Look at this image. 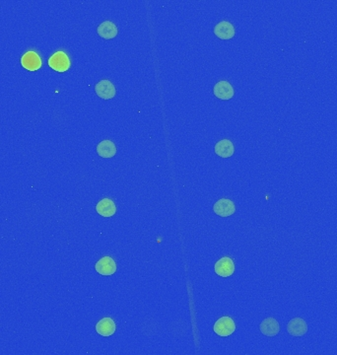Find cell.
Returning <instances> with one entry per match:
<instances>
[{"mask_svg":"<svg viewBox=\"0 0 337 355\" xmlns=\"http://www.w3.org/2000/svg\"><path fill=\"white\" fill-rule=\"evenodd\" d=\"M48 65L55 71L64 72L70 67V59L64 51H56L49 57Z\"/></svg>","mask_w":337,"mask_h":355,"instance_id":"1","label":"cell"},{"mask_svg":"<svg viewBox=\"0 0 337 355\" xmlns=\"http://www.w3.org/2000/svg\"><path fill=\"white\" fill-rule=\"evenodd\" d=\"M235 331V322L230 317H222L214 325V332L220 337L231 336Z\"/></svg>","mask_w":337,"mask_h":355,"instance_id":"2","label":"cell"},{"mask_svg":"<svg viewBox=\"0 0 337 355\" xmlns=\"http://www.w3.org/2000/svg\"><path fill=\"white\" fill-rule=\"evenodd\" d=\"M21 64L24 68L30 71L39 70L42 67V61L36 51H27L21 58Z\"/></svg>","mask_w":337,"mask_h":355,"instance_id":"3","label":"cell"},{"mask_svg":"<svg viewBox=\"0 0 337 355\" xmlns=\"http://www.w3.org/2000/svg\"><path fill=\"white\" fill-rule=\"evenodd\" d=\"M213 209H214V212L221 217H228V216L233 215L236 212L235 203L228 198H222V199L218 200L214 204Z\"/></svg>","mask_w":337,"mask_h":355,"instance_id":"4","label":"cell"},{"mask_svg":"<svg viewBox=\"0 0 337 355\" xmlns=\"http://www.w3.org/2000/svg\"><path fill=\"white\" fill-rule=\"evenodd\" d=\"M215 272L222 277H229L235 271V265L232 259L224 257L215 264Z\"/></svg>","mask_w":337,"mask_h":355,"instance_id":"5","label":"cell"},{"mask_svg":"<svg viewBox=\"0 0 337 355\" xmlns=\"http://www.w3.org/2000/svg\"><path fill=\"white\" fill-rule=\"evenodd\" d=\"M95 91L96 94L104 100L113 99L117 93L116 87L110 80H102L99 83H97L95 87Z\"/></svg>","mask_w":337,"mask_h":355,"instance_id":"6","label":"cell"},{"mask_svg":"<svg viewBox=\"0 0 337 355\" xmlns=\"http://www.w3.org/2000/svg\"><path fill=\"white\" fill-rule=\"evenodd\" d=\"M96 270L102 275H112L117 271L116 262L110 257L102 258L96 264Z\"/></svg>","mask_w":337,"mask_h":355,"instance_id":"7","label":"cell"},{"mask_svg":"<svg viewBox=\"0 0 337 355\" xmlns=\"http://www.w3.org/2000/svg\"><path fill=\"white\" fill-rule=\"evenodd\" d=\"M214 95L221 100H230L234 96V88L228 81H220L214 86Z\"/></svg>","mask_w":337,"mask_h":355,"instance_id":"8","label":"cell"},{"mask_svg":"<svg viewBox=\"0 0 337 355\" xmlns=\"http://www.w3.org/2000/svg\"><path fill=\"white\" fill-rule=\"evenodd\" d=\"M214 34L219 39L230 40L235 36V28L231 23L227 21H222L215 26Z\"/></svg>","mask_w":337,"mask_h":355,"instance_id":"9","label":"cell"},{"mask_svg":"<svg viewBox=\"0 0 337 355\" xmlns=\"http://www.w3.org/2000/svg\"><path fill=\"white\" fill-rule=\"evenodd\" d=\"M288 333L294 337H302L308 331L307 323L301 318H295L290 321L287 327Z\"/></svg>","mask_w":337,"mask_h":355,"instance_id":"10","label":"cell"},{"mask_svg":"<svg viewBox=\"0 0 337 355\" xmlns=\"http://www.w3.org/2000/svg\"><path fill=\"white\" fill-rule=\"evenodd\" d=\"M96 210L103 217H112L116 214L117 207L112 199L104 198L98 202Z\"/></svg>","mask_w":337,"mask_h":355,"instance_id":"11","label":"cell"},{"mask_svg":"<svg viewBox=\"0 0 337 355\" xmlns=\"http://www.w3.org/2000/svg\"><path fill=\"white\" fill-rule=\"evenodd\" d=\"M96 331L103 337H110L116 332V324L111 318H104L96 325Z\"/></svg>","mask_w":337,"mask_h":355,"instance_id":"12","label":"cell"},{"mask_svg":"<svg viewBox=\"0 0 337 355\" xmlns=\"http://www.w3.org/2000/svg\"><path fill=\"white\" fill-rule=\"evenodd\" d=\"M235 152L234 144L228 139H222L215 145V153L222 158H229Z\"/></svg>","mask_w":337,"mask_h":355,"instance_id":"13","label":"cell"},{"mask_svg":"<svg viewBox=\"0 0 337 355\" xmlns=\"http://www.w3.org/2000/svg\"><path fill=\"white\" fill-rule=\"evenodd\" d=\"M98 34L101 38L110 40L114 39L118 35L117 26L111 21H105L98 27Z\"/></svg>","mask_w":337,"mask_h":355,"instance_id":"14","label":"cell"},{"mask_svg":"<svg viewBox=\"0 0 337 355\" xmlns=\"http://www.w3.org/2000/svg\"><path fill=\"white\" fill-rule=\"evenodd\" d=\"M259 328H260V332L266 337H274L280 331V326H279L278 322L272 318L265 319L260 324Z\"/></svg>","mask_w":337,"mask_h":355,"instance_id":"15","label":"cell"},{"mask_svg":"<svg viewBox=\"0 0 337 355\" xmlns=\"http://www.w3.org/2000/svg\"><path fill=\"white\" fill-rule=\"evenodd\" d=\"M97 152L103 158H112L117 153V147L111 140H103L98 144Z\"/></svg>","mask_w":337,"mask_h":355,"instance_id":"16","label":"cell"}]
</instances>
